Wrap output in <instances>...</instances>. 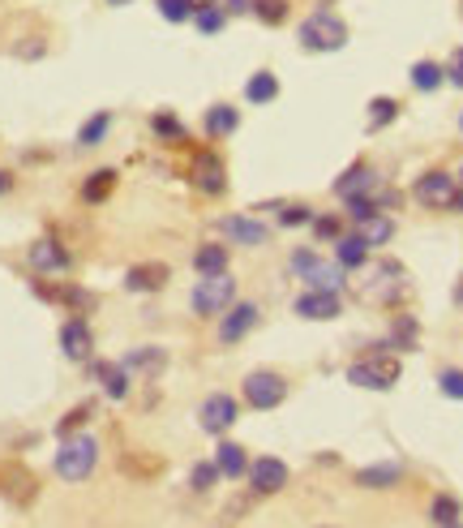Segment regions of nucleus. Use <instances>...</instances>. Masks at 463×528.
I'll use <instances>...</instances> for the list:
<instances>
[{
  "instance_id": "12",
  "label": "nucleus",
  "mask_w": 463,
  "mask_h": 528,
  "mask_svg": "<svg viewBox=\"0 0 463 528\" xmlns=\"http://www.w3.org/2000/svg\"><path fill=\"white\" fill-rule=\"evenodd\" d=\"M236 400L228 392H214L202 400V412H197V421H202V430L206 434H228L236 426Z\"/></svg>"
},
{
  "instance_id": "2",
  "label": "nucleus",
  "mask_w": 463,
  "mask_h": 528,
  "mask_svg": "<svg viewBox=\"0 0 463 528\" xmlns=\"http://www.w3.org/2000/svg\"><path fill=\"white\" fill-rule=\"evenodd\" d=\"M296 40H301L305 52H339L347 43V22L339 18V13H330V9H313V13L301 22Z\"/></svg>"
},
{
  "instance_id": "18",
  "label": "nucleus",
  "mask_w": 463,
  "mask_h": 528,
  "mask_svg": "<svg viewBox=\"0 0 463 528\" xmlns=\"http://www.w3.org/2000/svg\"><path fill=\"white\" fill-rule=\"evenodd\" d=\"M219 233L228 236L232 245H266L270 241V228L262 219H249V216H228L219 219Z\"/></svg>"
},
{
  "instance_id": "20",
  "label": "nucleus",
  "mask_w": 463,
  "mask_h": 528,
  "mask_svg": "<svg viewBox=\"0 0 463 528\" xmlns=\"http://www.w3.org/2000/svg\"><path fill=\"white\" fill-rule=\"evenodd\" d=\"M335 194L344 198V202H352V198H373L378 194V176H373V168H365V163H352V168L335 180Z\"/></svg>"
},
{
  "instance_id": "53",
  "label": "nucleus",
  "mask_w": 463,
  "mask_h": 528,
  "mask_svg": "<svg viewBox=\"0 0 463 528\" xmlns=\"http://www.w3.org/2000/svg\"><path fill=\"white\" fill-rule=\"evenodd\" d=\"M193 4H219V0H193Z\"/></svg>"
},
{
  "instance_id": "51",
  "label": "nucleus",
  "mask_w": 463,
  "mask_h": 528,
  "mask_svg": "<svg viewBox=\"0 0 463 528\" xmlns=\"http://www.w3.org/2000/svg\"><path fill=\"white\" fill-rule=\"evenodd\" d=\"M455 305H463V275H459V284H455Z\"/></svg>"
},
{
  "instance_id": "8",
  "label": "nucleus",
  "mask_w": 463,
  "mask_h": 528,
  "mask_svg": "<svg viewBox=\"0 0 463 528\" xmlns=\"http://www.w3.org/2000/svg\"><path fill=\"white\" fill-rule=\"evenodd\" d=\"M189 180L202 189V194L219 198L223 189H228V163L214 155V151H193L189 159Z\"/></svg>"
},
{
  "instance_id": "45",
  "label": "nucleus",
  "mask_w": 463,
  "mask_h": 528,
  "mask_svg": "<svg viewBox=\"0 0 463 528\" xmlns=\"http://www.w3.org/2000/svg\"><path fill=\"white\" fill-rule=\"evenodd\" d=\"M438 387H442V395H450V400H463V370H442L438 374Z\"/></svg>"
},
{
  "instance_id": "43",
  "label": "nucleus",
  "mask_w": 463,
  "mask_h": 528,
  "mask_svg": "<svg viewBox=\"0 0 463 528\" xmlns=\"http://www.w3.org/2000/svg\"><path fill=\"white\" fill-rule=\"evenodd\" d=\"M279 224H284V228H301V224H313V207H305V202H288V207L279 211Z\"/></svg>"
},
{
  "instance_id": "29",
  "label": "nucleus",
  "mask_w": 463,
  "mask_h": 528,
  "mask_svg": "<svg viewBox=\"0 0 463 528\" xmlns=\"http://www.w3.org/2000/svg\"><path fill=\"white\" fill-rule=\"evenodd\" d=\"M193 267H197L202 275H219V271H228V245H219V241L202 245V250L193 254Z\"/></svg>"
},
{
  "instance_id": "21",
  "label": "nucleus",
  "mask_w": 463,
  "mask_h": 528,
  "mask_svg": "<svg viewBox=\"0 0 463 528\" xmlns=\"http://www.w3.org/2000/svg\"><path fill=\"white\" fill-rule=\"evenodd\" d=\"M91 378L103 387L108 400H125V395H129V370H125L120 361H95V365H91Z\"/></svg>"
},
{
  "instance_id": "34",
  "label": "nucleus",
  "mask_w": 463,
  "mask_h": 528,
  "mask_svg": "<svg viewBox=\"0 0 463 528\" xmlns=\"http://www.w3.org/2000/svg\"><path fill=\"white\" fill-rule=\"evenodd\" d=\"M151 129H154V137H159V142H168V146H180V142L189 137V134H185V125H180L172 112H154Z\"/></svg>"
},
{
  "instance_id": "52",
  "label": "nucleus",
  "mask_w": 463,
  "mask_h": 528,
  "mask_svg": "<svg viewBox=\"0 0 463 528\" xmlns=\"http://www.w3.org/2000/svg\"><path fill=\"white\" fill-rule=\"evenodd\" d=\"M108 4H112V9H125V4H134V0H108Z\"/></svg>"
},
{
  "instance_id": "15",
  "label": "nucleus",
  "mask_w": 463,
  "mask_h": 528,
  "mask_svg": "<svg viewBox=\"0 0 463 528\" xmlns=\"http://www.w3.org/2000/svg\"><path fill=\"white\" fill-rule=\"evenodd\" d=\"M412 198L421 202V207H450V198H455V176L446 172H424L416 185H412Z\"/></svg>"
},
{
  "instance_id": "38",
  "label": "nucleus",
  "mask_w": 463,
  "mask_h": 528,
  "mask_svg": "<svg viewBox=\"0 0 463 528\" xmlns=\"http://www.w3.org/2000/svg\"><path fill=\"white\" fill-rule=\"evenodd\" d=\"M416 335H421L416 318L399 313V318H395V327H390V344H395V348H416Z\"/></svg>"
},
{
  "instance_id": "1",
  "label": "nucleus",
  "mask_w": 463,
  "mask_h": 528,
  "mask_svg": "<svg viewBox=\"0 0 463 528\" xmlns=\"http://www.w3.org/2000/svg\"><path fill=\"white\" fill-rule=\"evenodd\" d=\"M365 279H361V296L373 301V305H399V296L407 293V271L390 258H378V262H365L361 267Z\"/></svg>"
},
{
  "instance_id": "4",
  "label": "nucleus",
  "mask_w": 463,
  "mask_h": 528,
  "mask_svg": "<svg viewBox=\"0 0 463 528\" xmlns=\"http://www.w3.org/2000/svg\"><path fill=\"white\" fill-rule=\"evenodd\" d=\"M236 301V279H232L228 271H219V275H202L197 284H193V296H189V305L197 318H214V313H223Z\"/></svg>"
},
{
  "instance_id": "42",
  "label": "nucleus",
  "mask_w": 463,
  "mask_h": 528,
  "mask_svg": "<svg viewBox=\"0 0 463 528\" xmlns=\"http://www.w3.org/2000/svg\"><path fill=\"white\" fill-rule=\"evenodd\" d=\"M219 481V469H214V460H202V464H193L189 472V486L197 489V494H206V489Z\"/></svg>"
},
{
  "instance_id": "16",
  "label": "nucleus",
  "mask_w": 463,
  "mask_h": 528,
  "mask_svg": "<svg viewBox=\"0 0 463 528\" xmlns=\"http://www.w3.org/2000/svg\"><path fill=\"white\" fill-rule=\"evenodd\" d=\"M249 481H253V494H279L288 486V464L275 460V455H262L249 464Z\"/></svg>"
},
{
  "instance_id": "57",
  "label": "nucleus",
  "mask_w": 463,
  "mask_h": 528,
  "mask_svg": "<svg viewBox=\"0 0 463 528\" xmlns=\"http://www.w3.org/2000/svg\"><path fill=\"white\" fill-rule=\"evenodd\" d=\"M322 528H330V524H322Z\"/></svg>"
},
{
  "instance_id": "55",
  "label": "nucleus",
  "mask_w": 463,
  "mask_h": 528,
  "mask_svg": "<svg viewBox=\"0 0 463 528\" xmlns=\"http://www.w3.org/2000/svg\"><path fill=\"white\" fill-rule=\"evenodd\" d=\"M446 528H463V524H446Z\"/></svg>"
},
{
  "instance_id": "3",
  "label": "nucleus",
  "mask_w": 463,
  "mask_h": 528,
  "mask_svg": "<svg viewBox=\"0 0 463 528\" xmlns=\"http://www.w3.org/2000/svg\"><path fill=\"white\" fill-rule=\"evenodd\" d=\"M99 464V443L91 434H69L57 451V477L60 481H86Z\"/></svg>"
},
{
  "instance_id": "17",
  "label": "nucleus",
  "mask_w": 463,
  "mask_h": 528,
  "mask_svg": "<svg viewBox=\"0 0 463 528\" xmlns=\"http://www.w3.org/2000/svg\"><path fill=\"white\" fill-rule=\"evenodd\" d=\"M60 348H65L69 361H91V352H95L91 322H86V318H69V322L60 327Z\"/></svg>"
},
{
  "instance_id": "37",
  "label": "nucleus",
  "mask_w": 463,
  "mask_h": 528,
  "mask_svg": "<svg viewBox=\"0 0 463 528\" xmlns=\"http://www.w3.org/2000/svg\"><path fill=\"white\" fill-rule=\"evenodd\" d=\"M91 417H95V404H77V409H69L57 421V434H60V438H69V434H77L86 421H91Z\"/></svg>"
},
{
  "instance_id": "48",
  "label": "nucleus",
  "mask_w": 463,
  "mask_h": 528,
  "mask_svg": "<svg viewBox=\"0 0 463 528\" xmlns=\"http://www.w3.org/2000/svg\"><path fill=\"white\" fill-rule=\"evenodd\" d=\"M253 9V0H223V13L228 18H236V13H249Z\"/></svg>"
},
{
  "instance_id": "35",
  "label": "nucleus",
  "mask_w": 463,
  "mask_h": 528,
  "mask_svg": "<svg viewBox=\"0 0 463 528\" xmlns=\"http://www.w3.org/2000/svg\"><path fill=\"white\" fill-rule=\"evenodd\" d=\"M399 117V103L390 95H378V99H369V134H378V129H386L390 120Z\"/></svg>"
},
{
  "instance_id": "33",
  "label": "nucleus",
  "mask_w": 463,
  "mask_h": 528,
  "mask_svg": "<svg viewBox=\"0 0 463 528\" xmlns=\"http://www.w3.org/2000/svg\"><path fill=\"white\" fill-rule=\"evenodd\" d=\"M249 13L262 22V26H284L292 13V0H253Z\"/></svg>"
},
{
  "instance_id": "56",
  "label": "nucleus",
  "mask_w": 463,
  "mask_h": 528,
  "mask_svg": "<svg viewBox=\"0 0 463 528\" xmlns=\"http://www.w3.org/2000/svg\"><path fill=\"white\" fill-rule=\"evenodd\" d=\"M459 180H463V168H459Z\"/></svg>"
},
{
  "instance_id": "30",
  "label": "nucleus",
  "mask_w": 463,
  "mask_h": 528,
  "mask_svg": "<svg viewBox=\"0 0 463 528\" xmlns=\"http://www.w3.org/2000/svg\"><path fill=\"white\" fill-rule=\"evenodd\" d=\"M275 95H279V78H275L270 69H258V74L245 82V99H249V103H270Z\"/></svg>"
},
{
  "instance_id": "44",
  "label": "nucleus",
  "mask_w": 463,
  "mask_h": 528,
  "mask_svg": "<svg viewBox=\"0 0 463 528\" xmlns=\"http://www.w3.org/2000/svg\"><path fill=\"white\" fill-rule=\"evenodd\" d=\"M313 233L322 236V241H339V236H344V224L335 216H313Z\"/></svg>"
},
{
  "instance_id": "47",
  "label": "nucleus",
  "mask_w": 463,
  "mask_h": 528,
  "mask_svg": "<svg viewBox=\"0 0 463 528\" xmlns=\"http://www.w3.org/2000/svg\"><path fill=\"white\" fill-rule=\"evenodd\" d=\"M249 503H253L249 494H240V498H232L228 507H223V515H228V520H232V515H240V511H249Z\"/></svg>"
},
{
  "instance_id": "50",
  "label": "nucleus",
  "mask_w": 463,
  "mask_h": 528,
  "mask_svg": "<svg viewBox=\"0 0 463 528\" xmlns=\"http://www.w3.org/2000/svg\"><path fill=\"white\" fill-rule=\"evenodd\" d=\"M450 211H463V189H455V198H450Z\"/></svg>"
},
{
  "instance_id": "39",
  "label": "nucleus",
  "mask_w": 463,
  "mask_h": 528,
  "mask_svg": "<svg viewBox=\"0 0 463 528\" xmlns=\"http://www.w3.org/2000/svg\"><path fill=\"white\" fill-rule=\"evenodd\" d=\"M154 9H159V18L163 22H176V26H180V22L193 18L197 4H193V0H154Z\"/></svg>"
},
{
  "instance_id": "54",
  "label": "nucleus",
  "mask_w": 463,
  "mask_h": 528,
  "mask_svg": "<svg viewBox=\"0 0 463 528\" xmlns=\"http://www.w3.org/2000/svg\"><path fill=\"white\" fill-rule=\"evenodd\" d=\"M459 129H463V112H459Z\"/></svg>"
},
{
  "instance_id": "13",
  "label": "nucleus",
  "mask_w": 463,
  "mask_h": 528,
  "mask_svg": "<svg viewBox=\"0 0 463 528\" xmlns=\"http://www.w3.org/2000/svg\"><path fill=\"white\" fill-rule=\"evenodd\" d=\"M35 293L43 296V301H52V305H65V310H74L77 318L95 310V293H86V288H74V284H43V279H35Z\"/></svg>"
},
{
  "instance_id": "5",
  "label": "nucleus",
  "mask_w": 463,
  "mask_h": 528,
  "mask_svg": "<svg viewBox=\"0 0 463 528\" xmlns=\"http://www.w3.org/2000/svg\"><path fill=\"white\" fill-rule=\"evenodd\" d=\"M399 374H404V365H399L395 356L373 352L365 361L347 365V383H352V387H365V392H390V387L399 383Z\"/></svg>"
},
{
  "instance_id": "9",
  "label": "nucleus",
  "mask_w": 463,
  "mask_h": 528,
  "mask_svg": "<svg viewBox=\"0 0 463 528\" xmlns=\"http://www.w3.org/2000/svg\"><path fill=\"white\" fill-rule=\"evenodd\" d=\"M0 494L9 498V503H18V507H31L39 494V481L35 472L18 464V460H9V464H0Z\"/></svg>"
},
{
  "instance_id": "27",
  "label": "nucleus",
  "mask_w": 463,
  "mask_h": 528,
  "mask_svg": "<svg viewBox=\"0 0 463 528\" xmlns=\"http://www.w3.org/2000/svg\"><path fill=\"white\" fill-rule=\"evenodd\" d=\"M116 189V172L112 168H99V172H91L86 180H82V202H91V207H99V202H108Z\"/></svg>"
},
{
  "instance_id": "41",
  "label": "nucleus",
  "mask_w": 463,
  "mask_h": 528,
  "mask_svg": "<svg viewBox=\"0 0 463 528\" xmlns=\"http://www.w3.org/2000/svg\"><path fill=\"white\" fill-rule=\"evenodd\" d=\"M120 469L125 472H134V477H154V472H163V460L159 455H120Z\"/></svg>"
},
{
  "instance_id": "32",
  "label": "nucleus",
  "mask_w": 463,
  "mask_h": 528,
  "mask_svg": "<svg viewBox=\"0 0 463 528\" xmlns=\"http://www.w3.org/2000/svg\"><path fill=\"white\" fill-rule=\"evenodd\" d=\"M189 22L202 31V35H219V31L228 26V13H223V4H197Z\"/></svg>"
},
{
  "instance_id": "10",
  "label": "nucleus",
  "mask_w": 463,
  "mask_h": 528,
  "mask_svg": "<svg viewBox=\"0 0 463 528\" xmlns=\"http://www.w3.org/2000/svg\"><path fill=\"white\" fill-rule=\"evenodd\" d=\"M26 262H31L39 275H65L69 267H74V254L60 245L57 236H39L35 245L26 250Z\"/></svg>"
},
{
  "instance_id": "22",
  "label": "nucleus",
  "mask_w": 463,
  "mask_h": 528,
  "mask_svg": "<svg viewBox=\"0 0 463 528\" xmlns=\"http://www.w3.org/2000/svg\"><path fill=\"white\" fill-rule=\"evenodd\" d=\"M404 481V464H395V460H386V464H369V469L356 472V486L361 489H390Z\"/></svg>"
},
{
  "instance_id": "24",
  "label": "nucleus",
  "mask_w": 463,
  "mask_h": 528,
  "mask_svg": "<svg viewBox=\"0 0 463 528\" xmlns=\"http://www.w3.org/2000/svg\"><path fill=\"white\" fill-rule=\"evenodd\" d=\"M202 125H206V137H232L240 129V112H236L232 103H211Z\"/></svg>"
},
{
  "instance_id": "36",
  "label": "nucleus",
  "mask_w": 463,
  "mask_h": 528,
  "mask_svg": "<svg viewBox=\"0 0 463 528\" xmlns=\"http://www.w3.org/2000/svg\"><path fill=\"white\" fill-rule=\"evenodd\" d=\"M108 129H112V112H95V117L77 129V146H99L108 137Z\"/></svg>"
},
{
  "instance_id": "14",
  "label": "nucleus",
  "mask_w": 463,
  "mask_h": 528,
  "mask_svg": "<svg viewBox=\"0 0 463 528\" xmlns=\"http://www.w3.org/2000/svg\"><path fill=\"white\" fill-rule=\"evenodd\" d=\"M296 313L309 318V322H335L344 313V301L339 293H322V288H309V293L296 296Z\"/></svg>"
},
{
  "instance_id": "23",
  "label": "nucleus",
  "mask_w": 463,
  "mask_h": 528,
  "mask_svg": "<svg viewBox=\"0 0 463 528\" xmlns=\"http://www.w3.org/2000/svg\"><path fill=\"white\" fill-rule=\"evenodd\" d=\"M120 365H125L129 374L137 370V374H146V378H159V374H163V365H168V352L154 348V344H146V348H134V352H129Z\"/></svg>"
},
{
  "instance_id": "11",
  "label": "nucleus",
  "mask_w": 463,
  "mask_h": 528,
  "mask_svg": "<svg viewBox=\"0 0 463 528\" xmlns=\"http://www.w3.org/2000/svg\"><path fill=\"white\" fill-rule=\"evenodd\" d=\"M258 318H262V310L253 301H232L228 310H223V322H219V339L223 344H240L258 327Z\"/></svg>"
},
{
  "instance_id": "31",
  "label": "nucleus",
  "mask_w": 463,
  "mask_h": 528,
  "mask_svg": "<svg viewBox=\"0 0 463 528\" xmlns=\"http://www.w3.org/2000/svg\"><path fill=\"white\" fill-rule=\"evenodd\" d=\"M442 82H446V69L438 60H416V65H412V86H416V91L429 95V91H438Z\"/></svg>"
},
{
  "instance_id": "46",
  "label": "nucleus",
  "mask_w": 463,
  "mask_h": 528,
  "mask_svg": "<svg viewBox=\"0 0 463 528\" xmlns=\"http://www.w3.org/2000/svg\"><path fill=\"white\" fill-rule=\"evenodd\" d=\"M446 82H450V86H463V48H455L450 60H446Z\"/></svg>"
},
{
  "instance_id": "25",
  "label": "nucleus",
  "mask_w": 463,
  "mask_h": 528,
  "mask_svg": "<svg viewBox=\"0 0 463 528\" xmlns=\"http://www.w3.org/2000/svg\"><path fill=\"white\" fill-rule=\"evenodd\" d=\"M356 236L365 241L369 250H373V245H386V241L395 236V219H390V216H382V211H373V216L356 219Z\"/></svg>"
},
{
  "instance_id": "6",
  "label": "nucleus",
  "mask_w": 463,
  "mask_h": 528,
  "mask_svg": "<svg viewBox=\"0 0 463 528\" xmlns=\"http://www.w3.org/2000/svg\"><path fill=\"white\" fill-rule=\"evenodd\" d=\"M292 271L301 275L309 288L344 293V267H339V262H330V258H318L313 250H296V254H292Z\"/></svg>"
},
{
  "instance_id": "40",
  "label": "nucleus",
  "mask_w": 463,
  "mask_h": 528,
  "mask_svg": "<svg viewBox=\"0 0 463 528\" xmlns=\"http://www.w3.org/2000/svg\"><path fill=\"white\" fill-rule=\"evenodd\" d=\"M429 520H433L438 528L455 524V520H459V503H455L450 494H438V498H433V507H429Z\"/></svg>"
},
{
  "instance_id": "28",
  "label": "nucleus",
  "mask_w": 463,
  "mask_h": 528,
  "mask_svg": "<svg viewBox=\"0 0 463 528\" xmlns=\"http://www.w3.org/2000/svg\"><path fill=\"white\" fill-rule=\"evenodd\" d=\"M335 262H339L344 271H356V267L369 262V245L361 236H339V241H335Z\"/></svg>"
},
{
  "instance_id": "7",
  "label": "nucleus",
  "mask_w": 463,
  "mask_h": 528,
  "mask_svg": "<svg viewBox=\"0 0 463 528\" xmlns=\"http://www.w3.org/2000/svg\"><path fill=\"white\" fill-rule=\"evenodd\" d=\"M245 400H249V409H258V412L279 409V404L288 400V378L275 370H253L249 378H245Z\"/></svg>"
},
{
  "instance_id": "19",
  "label": "nucleus",
  "mask_w": 463,
  "mask_h": 528,
  "mask_svg": "<svg viewBox=\"0 0 463 528\" xmlns=\"http://www.w3.org/2000/svg\"><path fill=\"white\" fill-rule=\"evenodd\" d=\"M168 279H172L168 262H137L125 271V288L129 293H159V288H168Z\"/></svg>"
},
{
  "instance_id": "26",
  "label": "nucleus",
  "mask_w": 463,
  "mask_h": 528,
  "mask_svg": "<svg viewBox=\"0 0 463 528\" xmlns=\"http://www.w3.org/2000/svg\"><path fill=\"white\" fill-rule=\"evenodd\" d=\"M214 469H219V477H245L249 472V460H245V447H236V443H219L214 447Z\"/></svg>"
},
{
  "instance_id": "49",
  "label": "nucleus",
  "mask_w": 463,
  "mask_h": 528,
  "mask_svg": "<svg viewBox=\"0 0 463 528\" xmlns=\"http://www.w3.org/2000/svg\"><path fill=\"white\" fill-rule=\"evenodd\" d=\"M9 189H13V172H4V168H0V194H9Z\"/></svg>"
}]
</instances>
